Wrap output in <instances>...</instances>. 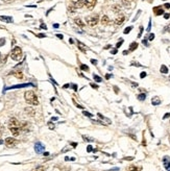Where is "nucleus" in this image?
Segmentation results:
<instances>
[{
	"label": "nucleus",
	"mask_w": 170,
	"mask_h": 171,
	"mask_svg": "<svg viewBox=\"0 0 170 171\" xmlns=\"http://www.w3.org/2000/svg\"><path fill=\"white\" fill-rule=\"evenodd\" d=\"M8 128L12 131L14 136H19L20 133L22 131L21 130V122L18 121L16 118H11L8 121Z\"/></svg>",
	"instance_id": "nucleus-1"
},
{
	"label": "nucleus",
	"mask_w": 170,
	"mask_h": 171,
	"mask_svg": "<svg viewBox=\"0 0 170 171\" xmlns=\"http://www.w3.org/2000/svg\"><path fill=\"white\" fill-rule=\"evenodd\" d=\"M25 100L26 102L31 104V106H38L39 104V99H38V96L34 91H27L25 92L24 94Z\"/></svg>",
	"instance_id": "nucleus-2"
},
{
	"label": "nucleus",
	"mask_w": 170,
	"mask_h": 171,
	"mask_svg": "<svg viewBox=\"0 0 170 171\" xmlns=\"http://www.w3.org/2000/svg\"><path fill=\"white\" fill-rule=\"evenodd\" d=\"M22 49H21L20 47H15L13 50H12L11 52V58L14 59V61H20L21 59H22Z\"/></svg>",
	"instance_id": "nucleus-3"
},
{
	"label": "nucleus",
	"mask_w": 170,
	"mask_h": 171,
	"mask_svg": "<svg viewBox=\"0 0 170 171\" xmlns=\"http://www.w3.org/2000/svg\"><path fill=\"white\" fill-rule=\"evenodd\" d=\"M86 21H87L88 25L91 26V27H94V26L97 25V23L99 22V16L98 15H92V16H89L87 17V19H86Z\"/></svg>",
	"instance_id": "nucleus-4"
},
{
	"label": "nucleus",
	"mask_w": 170,
	"mask_h": 171,
	"mask_svg": "<svg viewBox=\"0 0 170 171\" xmlns=\"http://www.w3.org/2000/svg\"><path fill=\"white\" fill-rule=\"evenodd\" d=\"M4 143L7 147H15V146L18 144V141L16 139H14V138H7L4 141Z\"/></svg>",
	"instance_id": "nucleus-5"
},
{
	"label": "nucleus",
	"mask_w": 170,
	"mask_h": 171,
	"mask_svg": "<svg viewBox=\"0 0 170 171\" xmlns=\"http://www.w3.org/2000/svg\"><path fill=\"white\" fill-rule=\"evenodd\" d=\"M85 1V7L88 8V10H93L94 7L96 5L97 0H83Z\"/></svg>",
	"instance_id": "nucleus-6"
},
{
	"label": "nucleus",
	"mask_w": 170,
	"mask_h": 171,
	"mask_svg": "<svg viewBox=\"0 0 170 171\" xmlns=\"http://www.w3.org/2000/svg\"><path fill=\"white\" fill-rule=\"evenodd\" d=\"M11 74H13L15 77H17V78H19V79L23 78V73H22V71L19 70V69H16V70H14Z\"/></svg>",
	"instance_id": "nucleus-7"
},
{
	"label": "nucleus",
	"mask_w": 170,
	"mask_h": 171,
	"mask_svg": "<svg viewBox=\"0 0 170 171\" xmlns=\"http://www.w3.org/2000/svg\"><path fill=\"white\" fill-rule=\"evenodd\" d=\"M35 152H38V154H41V152H43V150H44V146L42 145V144H41L40 142L35 143Z\"/></svg>",
	"instance_id": "nucleus-8"
},
{
	"label": "nucleus",
	"mask_w": 170,
	"mask_h": 171,
	"mask_svg": "<svg viewBox=\"0 0 170 171\" xmlns=\"http://www.w3.org/2000/svg\"><path fill=\"white\" fill-rule=\"evenodd\" d=\"M153 13H154V15H157V16H161V15L164 14V10L162 7H153Z\"/></svg>",
	"instance_id": "nucleus-9"
},
{
	"label": "nucleus",
	"mask_w": 170,
	"mask_h": 171,
	"mask_svg": "<svg viewBox=\"0 0 170 171\" xmlns=\"http://www.w3.org/2000/svg\"><path fill=\"white\" fill-rule=\"evenodd\" d=\"M77 46H78V49L80 50V51H82V52H83V53H86V51H87V49H88V48H87V46H86V45L85 44H83V43H82V42H77Z\"/></svg>",
	"instance_id": "nucleus-10"
},
{
	"label": "nucleus",
	"mask_w": 170,
	"mask_h": 171,
	"mask_svg": "<svg viewBox=\"0 0 170 171\" xmlns=\"http://www.w3.org/2000/svg\"><path fill=\"white\" fill-rule=\"evenodd\" d=\"M28 86H32V83H23V85L12 86V87H10V88H7V90H11V89H18V88H25V87H28Z\"/></svg>",
	"instance_id": "nucleus-11"
},
{
	"label": "nucleus",
	"mask_w": 170,
	"mask_h": 171,
	"mask_svg": "<svg viewBox=\"0 0 170 171\" xmlns=\"http://www.w3.org/2000/svg\"><path fill=\"white\" fill-rule=\"evenodd\" d=\"M125 21V17L124 16H119L118 18H116L115 19V24H117V25H121L122 23H123Z\"/></svg>",
	"instance_id": "nucleus-12"
},
{
	"label": "nucleus",
	"mask_w": 170,
	"mask_h": 171,
	"mask_svg": "<svg viewBox=\"0 0 170 171\" xmlns=\"http://www.w3.org/2000/svg\"><path fill=\"white\" fill-rule=\"evenodd\" d=\"M0 20L3 21V22H7V23H12V22H13V18H12V17H7V16H0Z\"/></svg>",
	"instance_id": "nucleus-13"
},
{
	"label": "nucleus",
	"mask_w": 170,
	"mask_h": 171,
	"mask_svg": "<svg viewBox=\"0 0 170 171\" xmlns=\"http://www.w3.org/2000/svg\"><path fill=\"white\" fill-rule=\"evenodd\" d=\"M109 17L108 16H106V15H104V16L101 18L100 19V22H101V24H102V25H106V24L109 23Z\"/></svg>",
	"instance_id": "nucleus-14"
},
{
	"label": "nucleus",
	"mask_w": 170,
	"mask_h": 171,
	"mask_svg": "<svg viewBox=\"0 0 170 171\" xmlns=\"http://www.w3.org/2000/svg\"><path fill=\"white\" fill-rule=\"evenodd\" d=\"M74 22H75L77 25L79 26V27H83V26H85V23H83L82 21V19H79V18H76V19L74 20Z\"/></svg>",
	"instance_id": "nucleus-15"
},
{
	"label": "nucleus",
	"mask_w": 170,
	"mask_h": 171,
	"mask_svg": "<svg viewBox=\"0 0 170 171\" xmlns=\"http://www.w3.org/2000/svg\"><path fill=\"white\" fill-rule=\"evenodd\" d=\"M25 112H26V114H28V115H31V116L35 115V110L31 109V107H26Z\"/></svg>",
	"instance_id": "nucleus-16"
},
{
	"label": "nucleus",
	"mask_w": 170,
	"mask_h": 171,
	"mask_svg": "<svg viewBox=\"0 0 170 171\" xmlns=\"http://www.w3.org/2000/svg\"><path fill=\"white\" fill-rule=\"evenodd\" d=\"M137 47H138V43H136V42H134V43L130 44V51H134V50H136V49H137Z\"/></svg>",
	"instance_id": "nucleus-17"
},
{
	"label": "nucleus",
	"mask_w": 170,
	"mask_h": 171,
	"mask_svg": "<svg viewBox=\"0 0 170 171\" xmlns=\"http://www.w3.org/2000/svg\"><path fill=\"white\" fill-rule=\"evenodd\" d=\"M161 103V100L159 97H153V106H158V104Z\"/></svg>",
	"instance_id": "nucleus-18"
},
{
	"label": "nucleus",
	"mask_w": 170,
	"mask_h": 171,
	"mask_svg": "<svg viewBox=\"0 0 170 171\" xmlns=\"http://www.w3.org/2000/svg\"><path fill=\"white\" fill-rule=\"evenodd\" d=\"M141 169L138 167H136V166H130L129 168L126 169V171H140Z\"/></svg>",
	"instance_id": "nucleus-19"
},
{
	"label": "nucleus",
	"mask_w": 170,
	"mask_h": 171,
	"mask_svg": "<svg viewBox=\"0 0 170 171\" xmlns=\"http://www.w3.org/2000/svg\"><path fill=\"white\" fill-rule=\"evenodd\" d=\"M45 166H38L37 168H35L32 171H45Z\"/></svg>",
	"instance_id": "nucleus-20"
},
{
	"label": "nucleus",
	"mask_w": 170,
	"mask_h": 171,
	"mask_svg": "<svg viewBox=\"0 0 170 171\" xmlns=\"http://www.w3.org/2000/svg\"><path fill=\"white\" fill-rule=\"evenodd\" d=\"M161 72H162V73H167V72H168V68L166 67V66H161Z\"/></svg>",
	"instance_id": "nucleus-21"
},
{
	"label": "nucleus",
	"mask_w": 170,
	"mask_h": 171,
	"mask_svg": "<svg viewBox=\"0 0 170 171\" xmlns=\"http://www.w3.org/2000/svg\"><path fill=\"white\" fill-rule=\"evenodd\" d=\"M145 97H146V95L144 94V93H142V94H139L138 95V99L139 100H142L143 101V100L145 99Z\"/></svg>",
	"instance_id": "nucleus-22"
},
{
	"label": "nucleus",
	"mask_w": 170,
	"mask_h": 171,
	"mask_svg": "<svg viewBox=\"0 0 170 171\" xmlns=\"http://www.w3.org/2000/svg\"><path fill=\"white\" fill-rule=\"evenodd\" d=\"M132 29H133V26H129V27H126V28L124 29V34L127 35L130 31H132Z\"/></svg>",
	"instance_id": "nucleus-23"
},
{
	"label": "nucleus",
	"mask_w": 170,
	"mask_h": 171,
	"mask_svg": "<svg viewBox=\"0 0 170 171\" xmlns=\"http://www.w3.org/2000/svg\"><path fill=\"white\" fill-rule=\"evenodd\" d=\"M94 79H95V82H97V83H100L101 82V80H102V79H101L100 78V76H98V75H96V74H94Z\"/></svg>",
	"instance_id": "nucleus-24"
},
{
	"label": "nucleus",
	"mask_w": 170,
	"mask_h": 171,
	"mask_svg": "<svg viewBox=\"0 0 170 171\" xmlns=\"http://www.w3.org/2000/svg\"><path fill=\"white\" fill-rule=\"evenodd\" d=\"M80 69L82 70H83V71H88L89 70V67L87 65H80Z\"/></svg>",
	"instance_id": "nucleus-25"
},
{
	"label": "nucleus",
	"mask_w": 170,
	"mask_h": 171,
	"mask_svg": "<svg viewBox=\"0 0 170 171\" xmlns=\"http://www.w3.org/2000/svg\"><path fill=\"white\" fill-rule=\"evenodd\" d=\"M121 2H122L123 4L126 5V4H130V2H132V0H121Z\"/></svg>",
	"instance_id": "nucleus-26"
},
{
	"label": "nucleus",
	"mask_w": 170,
	"mask_h": 171,
	"mask_svg": "<svg viewBox=\"0 0 170 171\" xmlns=\"http://www.w3.org/2000/svg\"><path fill=\"white\" fill-rule=\"evenodd\" d=\"M122 43H123V40H122V41H119L118 43H117V45H116V48H119V47H120L121 45H122Z\"/></svg>",
	"instance_id": "nucleus-27"
},
{
	"label": "nucleus",
	"mask_w": 170,
	"mask_h": 171,
	"mask_svg": "<svg viewBox=\"0 0 170 171\" xmlns=\"http://www.w3.org/2000/svg\"><path fill=\"white\" fill-rule=\"evenodd\" d=\"M148 39H149L150 41H153V39H154V35H153V34H150V35H149V38H148Z\"/></svg>",
	"instance_id": "nucleus-28"
},
{
	"label": "nucleus",
	"mask_w": 170,
	"mask_h": 171,
	"mask_svg": "<svg viewBox=\"0 0 170 171\" xmlns=\"http://www.w3.org/2000/svg\"><path fill=\"white\" fill-rule=\"evenodd\" d=\"M111 53H112V55H116V53H117V48H115V49L111 50Z\"/></svg>",
	"instance_id": "nucleus-29"
},
{
	"label": "nucleus",
	"mask_w": 170,
	"mask_h": 171,
	"mask_svg": "<svg viewBox=\"0 0 170 171\" xmlns=\"http://www.w3.org/2000/svg\"><path fill=\"white\" fill-rule=\"evenodd\" d=\"M140 76H141V78H144V77L146 76V72H142V73L140 74Z\"/></svg>",
	"instance_id": "nucleus-30"
},
{
	"label": "nucleus",
	"mask_w": 170,
	"mask_h": 171,
	"mask_svg": "<svg viewBox=\"0 0 170 171\" xmlns=\"http://www.w3.org/2000/svg\"><path fill=\"white\" fill-rule=\"evenodd\" d=\"M83 115H86V116H89V117H92V115L90 113H88V112H86V111H83Z\"/></svg>",
	"instance_id": "nucleus-31"
},
{
	"label": "nucleus",
	"mask_w": 170,
	"mask_h": 171,
	"mask_svg": "<svg viewBox=\"0 0 170 171\" xmlns=\"http://www.w3.org/2000/svg\"><path fill=\"white\" fill-rule=\"evenodd\" d=\"M91 63H92V64H94V65H96V64H97V61H96V59H91Z\"/></svg>",
	"instance_id": "nucleus-32"
},
{
	"label": "nucleus",
	"mask_w": 170,
	"mask_h": 171,
	"mask_svg": "<svg viewBox=\"0 0 170 171\" xmlns=\"http://www.w3.org/2000/svg\"><path fill=\"white\" fill-rule=\"evenodd\" d=\"M91 86H92V88H94V89H98V86H96L95 83H91Z\"/></svg>",
	"instance_id": "nucleus-33"
},
{
	"label": "nucleus",
	"mask_w": 170,
	"mask_h": 171,
	"mask_svg": "<svg viewBox=\"0 0 170 171\" xmlns=\"http://www.w3.org/2000/svg\"><path fill=\"white\" fill-rule=\"evenodd\" d=\"M3 43H4L3 39H0V46H2V45H3Z\"/></svg>",
	"instance_id": "nucleus-34"
},
{
	"label": "nucleus",
	"mask_w": 170,
	"mask_h": 171,
	"mask_svg": "<svg viewBox=\"0 0 170 171\" xmlns=\"http://www.w3.org/2000/svg\"><path fill=\"white\" fill-rule=\"evenodd\" d=\"M169 16H170L169 14H164V18H165V19H168Z\"/></svg>",
	"instance_id": "nucleus-35"
},
{
	"label": "nucleus",
	"mask_w": 170,
	"mask_h": 171,
	"mask_svg": "<svg viewBox=\"0 0 170 171\" xmlns=\"http://www.w3.org/2000/svg\"><path fill=\"white\" fill-rule=\"evenodd\" d=\"M38 37H39V38H44V37H45V35H43V34H40V35H38Z\"/></svg>",
	"instance_id": "nucleus-36"
},
{
	"label": "nucleus",
	"mask_w": 170,
	"mask_h": 171,
	"mask_svg": "<svg viewBox=\"0 0 170 171\" xmlns=\"http://www.w3.org/2000/svg\"><path fill=\"white\" fill-rule=\"evenodd\" d=\"M72 88H73L74 91H76V90H77V87H76V85H72Z\"/></svg>",
	"instance_id": "nucleus-37"
},
{
	"label": "nucleus",
	"mask_w": 170,
	"mask_h": 171,
	"mask_svg": "<svg viewBox=\"0 0 170 171\" xmlns=\"http://www.w3.org/2000/svg\"><path fill=\"white\" fill-rule=\"evenodd\" d=\"M3 1H5V2H7V3H11V2H13L14 0H3Z\"/></svg>",
	"instance_id": "nucleus-38"
},
{
	"label": "nucleus",
	"mask_w": 170,
	"mask_h": 171,
	"mask_svg": "<svg viewBox=\"0 0 170 171\" xmlns=\"http://www.w3.org/2000/svg\"><path fill=\"white\" fill-rule=\"evenodd\" d=\"M165 7L166 8H170V4L169 3H165Z\"/></svg>",
	"instance_id": "nucleus-39"
},
{
	"label": "nucleus",
	"mask_w": 170,
	"mask_h": 171,
	"mask_svg": "<svg viewBox=\"0 0 170 171\" xmlns=\"http://www.w3.org/2000/svg\"><path fill=\"white\" fill-rule=\"evenodd\" d=\"M41 28H43V29H46L47 27H46V25H44V24H42V25H41Z\"/></svg>",
	"instance_id": "nucleus-40"
},
{
	"label": "nucleus",
	"mask_w": 170,
	"mask_h": 171,
	"mask_svg": "<svg viewBox=\"0 0 170 171\" xmlns=\"http://www.w3.org/2000/svg\"><path fill=\"white\" fill-rule=\"evenodd\" d=\"M110 77H111V74H106V79H109Z\"/></svg>",
	"instance_id": "nucleus-41"
},
{
	"label": "nucleus",
	"mask_w": 170,
	"mask_h": 171,
	"mask_svg": "<svg viewBox=\"0 0 170 171\" xmlns=\"http://www.w3.org/2000/svg\"><path fill=\"white\" fill-rule=\"evenodd\" d=\"M56 37H58L59 39H63V36H62V35H59H59H56Z\"/></svg>",
	"instance_id": "nucleus-42"
},
{
	"label": "nucleus",
	"mask_w": 170,
	"mask_h": 171,
	"mask_svg": "<svg viewBox=\"0 0 170 171\" xmlns=\"http://www.w3.org/2000/svg\"><path fill=\"white\" fill-rule=\"evenodd\" d=\"M91 150H92V147H91L90 145H89V146H88V151H91Z\"/></svg>",
	"instance_id": "nucleus-43"
},
{
	"label": "nucleus",
	"mask_w": 170,
	"mask_h": 171,
	"mask_svg": "<svg viewBox=\"0 0 170 171\" xmlns=\"http://www.w3.org/2000/svg\"><path fill=\"white\" fill-rule=\"evenodd\" d=\"M169 116H170V114H166V115L164 116V119H165V118H167V117H169Z\"/></svg>",
	"instance_id": "nucleus-44"
},
{
	"label": "nucleus",
	"mask_w": 170,
	"mask_h": 171,
	"mask_svg": "<svg viewBox=\"0 0 170 171\" xmlns=\"http://www.w3.org/2000/svg\"><path fill=\"white\" fill-rule=\"evenodd\" d=\"M53 26H54V28H58L59 27V24H54Z\"/></svg>",
	"instance_id": "nucleus-45"
},
{
	"label": "nucleus",
	"mask_w": 170,
	"mask_h": 171,
	"mask_svg": "<svg viewBox=\"0 0 170 171\" xmlns=\"http://www.w3.org/2000/svg\"><path fill=\"white\" fill-rule=\"evenodd\" d=\"M127 53H129V51H126V50H125V51H123V55H127Z\"/></svg>",
	"instance_id": "nucleus-46"
},
{
	"label": "nucleus",
	"mask_w": 170,
	"mask_h": 171,
	"mask_svg": "<svg viewBox=\"0 0 170 171\" xmlns=\"http://www.w3.org/2000/svg\"><path fill=\"white\" fill-rule=\"evenodd\" d=\"M69 42H70L71 44H73V40H72V39H70V40H69Z\"/></svg>",
	"instance_id": "nucleus-47"
},
{
	"label": "nucleus",
	"mask_w": 170,
	"mask_h": 171,
	"mask_svg": "<svg viewBox=\"0 0 170 171\" xmlns=\"http://www.w3.org/2000/svg\"><path fill=\"white\" fill-rule=\"evenodd\" d=\"M169 143H170V136H169Z\"/></svg>",
	"instance_id": "nucleus-48"
},
{
	"label": "nucleus",
	"mask_w": 170,
	"mask_h": 171,
	"mask_svg": "<svg viewBox=\"0 0 170 171\" xmlns=\"http://www.w3.org/2000/svg\"><path fill=\"white\" fill-rule=\"evenodd\" d=\"M169 80H170V77H169Z\"/></svg>",
	"instance_id": "nucleus-49"
},
{
	"label": "nucleus",
	"mask_w": 170,
	"mask_h": 171,
	"mask_svg": "<svg viewBox=\"0 0 170 171\" xmlns=\"http://www.w3.org/2000/svg\"><path fill=\"white\" fill-rule=\"evenodd\" d=\"M41 1H42V0H41Z\"/></svg>",
	"instance_id": "nucleus-50"
}]
</instances>
